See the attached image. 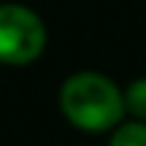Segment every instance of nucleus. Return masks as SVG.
<instances>
[{
	"label": "nucleus",
	"instance_id": "1",
	"mask_svg": "<svg viewBox=\"0 0 146 146\" xmlns=\"http://www.w3.org/2000/svg\"><path fill=\"white\" fill-rule=\"evenodd\" d=\"M60 114L78 133L100 135L111 133L127 119L125 92L111 76L100 70H76L60 84Z\"/></svg>",
	"mask_w": 146,
	"mask_h": 146
},
{
	"label": "nucleus",
	"instance_id": "2",
	"mask_svg": "<svg viewBox=\"0 0 146 146\" xmlns=\"http://www.w3.org/2000/svg\"><path fill=\"white\" fill-rule=\"evenodd\" d=\"M49 46V27L25 3H0V65L27 68Z\"/></svg>",
	"mask_w": 146,
	"mask_h": 146
},
{
	"label": "nucleus",
	"instance_id": "3",
	"mask_svg": "<svg viewBox=\"0 0 146 146\" xmlns=\"http://www.w3.org/2000/svg\"><path fill=\"white\" fill-rule=\"evenodd\" d=\"M108 146H146V122L127 116L108 133Z\"/></svg>",
	"mask_w": 146,
	"mask_h": 146
},
{
	"label": "nucleus",
	"instance_id": "4",
	"mask_svg": "<svg viewBox=\"0 0 146 146\" xmlns=\"http://www.w3.org/2000/svg\"><path fill=\"white\" fill-rule=\"evenodd\" d=\"M125 92V108L130 119H141L146 122V76L133 78L127 87H122Z\"/></svg>",
	"mask_w": 146,
	"mask_h": 146
}]
</instances>
